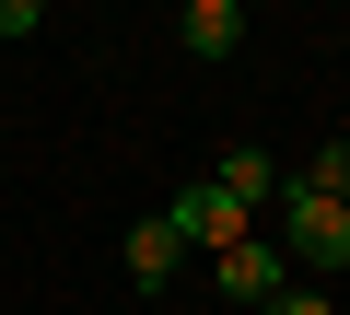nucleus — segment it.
<instances>
[{
    "label": "nucleus",
    "instance_id": "nucleus-1",
    "mask_svg": "<svg viewBox=\"0 0 350 315\" xmlns=\"http://www.w3.org/2000/svg\"><path fill=\"white\" fill-rule=\"evenodd\" d=\"M269 222H280L269 245H280L292 269H315V280H327V269H350V199H327V187H304V176H280V199H269Z\"/></svg>",
    "mask_w": 350,
    "mask_h": 315
},
{
    "label": "nucleus",
    "instance_id": "nucleus-2",
    "mask_svg": "<svg viewBox=\"0 0 350 315\" xmlns=\"http://www.w3.org/2000/svg\"><path fill=\"white\" fill-rule=\"evenodd\" d=\"M163 222L187 234L199 257H222V245H245V234H257V210H234V199H222L211 176H187V187H175V199H163Z\"/></svg>",
    "mask_w": 350,
    "mask_h": 315
},
{
    "label": "nucleus",
    "instance_id": "nucleus-3",
    "mask_svg": "<svg viewBox=\"0 0 350 315\" xmlns=\"http://www.w3.org/2000/svg\"><path fill=\"white\" fill-rule=\"evenodd\" d=\"M280 269H292V257H280L269 234H245V245H222V257H211V292L257 315V303H280Z\"/></svg>",
    "mask_w": 350,
    "mask_h": 315
},
{
    "label": "nucleus",
    "instance_id": "nucleus-4",
    "mask_svg": "<svg viewBox=\"0 0 350 315\" xmlns=\"http://www.w3.org/2000/svg\"><path fill=\"white\" fill-rule=\"evenodd\" d=\"M117 269H129V292H163L175 269H187V234H175V222L152 210V222H129V245H117Z\"/></svg>",
    "mask_w": 350,
    "mask_h": 315
},
{
    "label": "nucleus",
    "instance_id": "nucleus-5",
    "mask_svg": "<svg viewBox=\"0 0 350 315\" xmlns=\"http://www.w3.org/2000/svg\"><path fill=\"white\" fill-rule=\"evenodd\" d=\"M211 187H222L234 210H257V222H269V199H280V164H269V152H257V140H234V152H222V164H211Z\"/></svg>",
    "mask_w": 350,
    "mask_h": 315
},
{
    "label": "nucleus",
    "instance_id": "nucleus-6",
    "mask_svg": "<svg viewBox=\"0 0 350 315\" xmlns=\"http://www.w3.org/2000/svg\"><path fill=\"white\" fill-rule=\"evenodd\" d=\"M175 36H187V59H234V47H245V0H187Z\"/></svg>",
    "mask_w": 350,
    "mask_h": 315
},
{
    "label": "nucleus",
    "instance_id": "nucleus-7",
    "mask_svg": "<svg viewBox=\"0 0 350 315\" xmlns=\"http://www.w3.org/2000/svg\"><path fill=\"white\" fill-rule=\"evenodd\" d=\"M292 176H304V187H327V199H350V128H338V140H315Z\"/></svg>",
    "mask_w": 350,
    "mask_h": 315
},
{
    "label": "nucleus",
    "instance_id": "nucleus-8",
    "mask_svg": "<svg viewBox=\"0 0 350 315\" xmlns=\"http://www.w3.org/2000/svg\"><path fill=\"white\" fill-rule=\"evenodd\" d=\"M257 315H338V303H327L315 280H280V303H257Z\"/></svg>",
    "mask_w": 350,
    "mask_h": 315
},
{
    "label": "nucleus",
    "instance_id": "nucleus-9",
    "mask_svg": "<svg viewBox=\"0 0 350 315\" xmlns=\"http://www.w3.org/2000/svg\"><path fill=\"white\" fill-rule=\"evenodd\" d=\"M47 12H36V0H0V36H36Z\"/></svg>",
    "mask_w": 350,
    "mask_h": 315
}]
</instances>
